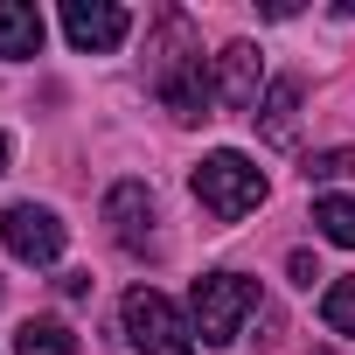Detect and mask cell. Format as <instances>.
<instances>
[{
	"instance_id": "9c48e42d",
	"label": "cell",
	"mask_w": 355,
	"mask_h": 355,
	"mask_svg": "<svg viewBox=\"0 0 355 355\" xmlns=\"http://www.w3.org/2000/svg\"><path fill=\"white\" fill-rule=\"evenodd\" d=\"M251 119H258V132H265L272 146H293V139H300V77H272Z\"/></svg>"
},
{
	"instance_id": "ba28073f",
	"label": "cell",
	"mask_w": 355,
	"mask_h": 355,
	"mask_svg": "<svg viewBox=\"0 0 355 355\" xmlns=\"http://www.w3.org/2000/svg\"><path fill=\"white\" fill-rule=\"evenodd\" d=\"M258 84H265V63L251 42H230L216 56V105L223 112H258Z\"/></svg>"
},
{
	"instance_id": "6da1fadb",
	"label": "cell",
	"mask_w": 355,
	"mask_h": 355,
	"mask_svg": "<svg viewBox=\"0 0 355 355\" xmlns=\"http://www.w3.org/2000/svg\"><path fill=\"white\" fill-rule=\"evenodd\" d=\"M146 56H153V98L182 119V125H202L209 105H216V77H209V63H202V42H196L189 15H160Z\"/></svg>"
},
{
	"instance_id": "5b68a950",
	"label": "cell",
	"mask_w": 355,
	"mask_h": 355,
	"mask_svg": "<svg viewBox=\"0 0 355 355\" xmlns=\"http://www.w3.org/2000/svg\"><path fill=\"white\" fill-rule=\"evenodd\" d=\"M63 216L56 209H42V202H15L8 216H0V244H8L21 265H56L63 258Z\"/></svg>"
},
{
	"instance_id": "4fadbf2b",
	"label": "cell",
	"mask_w": 355,
	"mask_h": 355,
	"mask_svg": "<svg viewBox=\"0 0 355 355\" xmlns=\"http://www.w3.org/2000/svg\"><path fill=\"white\" fill-rule=\"evenodd\" d=\"M320 320H327L334 334H355V279H334V286L320 293Z\"/></svg>"
},
{
	"instance_id": "9a60e30c",
	"label": "cell",
	"mask_w": 355,
	"mask_h": 355,
	"mask_svg": "<svg viewBox=\"0 0 355 355\" xmlns=\"http://www.w3.org/2000/svg\"><path fill=\"white\" fill-rule=\"evenodd\" d=\"M286 272H293V286H313V279H320V265H313V251H293V258H286Z\"/></svg>"
},
{
	"instance_id": "8992f818",
	"label": "cell",
	"mask_w": 355,
	"mask_h": 355,
	"mask_svg": "<svg viewBox=\"0 0 355 355\" xmlns=\"http://www.w3.org/2000/svg\"><path fill=\"white\" fill-rule=\"evenodd\" d=\"M63 35H70V49H84V56H112V49L132 35V15L112 8V0H63Z\"/></svg>"
},
{
	"instance_id": "277c9868",
	"label": "cell",
	"mask_w": 355,
	"mask_h": 355,
	"mask_svg": "<svg viewBox=\"0 0 355 355\" xmlns=\"http://www.w3.org/2000/svg\"><path fill=\"white\" fill-rule=\"evenodd\" d=\"M251 313H258V279H244V272H209V279H196V334H202L209 348H230Z\"/></svg>"
},
{
	"instance_id": "52a82bcc",
	"label": "cell",
	"mask_w": 355,
	"mask_h": 355,
	"mask_svg": "<svg viewBox=\"0 0 355 355\" xmlns=\"http://www.w3.org/2000/svg\"><path fill=\"white\" fill-rule=\"evenodd\" d=\"M105 223H112V237H119L125 251H153V223H160L153 189H146V182H112V196H105Z\"/></svg>"
},
{
	"instance_id": "30bf717a",
	"label": "cell",
	"mask_w": 355,
	"mask_h": 355,
	"mask_svg": "<svg viewBox=\"0 0 355 355\" xmlns=\"http://www.w3.org/2000/svg\"><path fill=\"white\" fill-rule=\"evenodd\" d=\"M0 56L8 63L42 56V15L28 8V0H0Z\"/></svg>"
},
{
	"instance_id": "7a4b0ae2",
	"label": "cell",
	"mask_w": 355,
	"mask_h": 355,
	"mask_svg": "<svg viewBox=\"0 0 355 355\" xmlns=\"http://www.w3.org/2000/svg\"><path fill=\"white\" fill-rule=\"evenodd\" d=\"M196 202H202L216 223H237V216H251V209L265 202V167H258V160H244L237 146H216V153H202V167H196Z\"/></svg>"
},
{
	"instance_id": "3957f363",
	"label": "cell",
	"mask_w": 355,
	"mask_h": 355,
	"mask_svg": "<svg viewBox=\"0 0 355 355\" xmlns=\"http://www.w3.org/2000/svg\"><path fill=\"white\" fill-rule=\"evenodd\" d=\"M125 341L139 348V355H196V320L174 306L167 293H153V286H132L125 293Z\"/></svg>"
},
{
	"instance_id": "2e32d148",
	"label": "cell",
	"mask_w": 355,
	"mask_h": 355,
	"mask_svg": "<svg viewBox=\"0 0 355 355\" xmlns=\"http://www.w3.org/2000/svg\"><path fill=\"white\" fill-rule=\"evenodd\" d=\"M0 174H8V132H0Z\"/></svg>"
},
{
	"instance_id": "8fae6325",
	"label": "cell",
	"mask_w": 355,
	"mask_h": 355,
	"mask_svg": "<svg viewBox=\"0 0 355 355\" xmlns=\"http://www.w3.org/2000/svg\"><path fill=\"white\" fill-rule=\"evenodd\" d=\"M15 355H77V334H70L63 320H21Z\"/></svg>"
},
{
	"instance_id": "7c38bea8",
	"label": "cell",
	"mask_w": 355,
	"mask_h": 355,
	"mask_svg": "<svg viewBox=\"0 0 355 355\" xmlns=\"http://www.w3.org/2000/svg\"><path fill=\"white\" fill-rule=\"evenodd\" d=\"M313 223H320L327 244L355 251V196H320V202H313Z\"/></svg>"
},
{
	"instance_id": "5bb4252c",
	"label": "cell",
	"mask_w": 355,
	"mask_h": 355,
	"mask_svg": "<svg viewBox=\"0 0 355 355\" xmlns=\"http://www.w3.org/2000/svg\"><path fill=\"white\" fill-rule=\"evenodd\" d=\"M348 174H355V153H348V146H327V153L306 160V182H320V189H327V182H348Z\"/></svg>"
}]
</instances>
